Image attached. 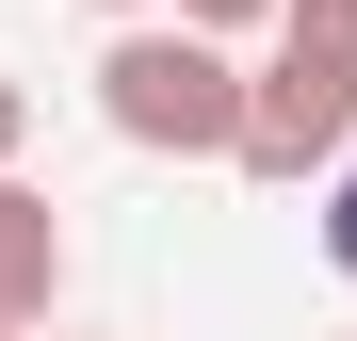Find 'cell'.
<instances>
[{"label": "cell", "instance_id": "cell-1", "mask_svg": "<svg viewBox=\"0 0 357 341\" xmlns=\"http://www.w3.org/2000/svg\"><path fill=\"white\" fill-rule=\"evenodd\" d=\"M98 114L130 146H178V162H227V130H244V66H227L211 33H178V17H130L98 49Z\"/></svg>", "mask_w": 357, "mask_h": 341}, {"label": "cell", "instance_id": "cell-2", "mask_svg": "<svg viewBox=\"0 0 357 341\" xmlns=\"http://www.w3.org/2000/svg\"><path fill=\"white\" fill-rule=\"evenodd\" d=\"M341 130H357V49L276 33V66L244 82V130H227V162H244V179H309V162H341Z\"/></svg>", "mask_w": 357, "mask_h": 341}, {"label": "cell", "instance_id": "cell-3", "mask_svg": "<svg viewBox=\"0 0 357 341\" xmlns=\"http://www.w3.org/2000/svg\"><path fill=\"white\" fill-rule=\"evenodd\" d=\"M49 293H66V227H49V195L33 179H0V325H49Z\"/></svg>", "mask_w": 357, "mask_h": 341}, {"label": "cell", "instance_id": "cell-4", "mask_svg": "<svg viewBox=\"0 0 357 341\" xmlns=\"http://www.w3.org/2000/svg\"><path fill=\"white\" fill-rule=\"evenodd\" d=\"M260 17H276V0H178V33H211V49H227V33H260Z\"/></svg>", "mask_w": 357, "mask_h": 341}, {"label": "cell", "instance_id": "cell-5", "mask_svg": "<svg viewBox=\"0 0 357 341\" xmlns=\"http://www.w3.org/2000/svg\"><path fill=\"white\" fill-rule=\"evenodd\" d=\"M276 33H325V49H357V0H276Z\"/></svg>", "mask_w": 357, "mask_h": 341}, {"label": "cell", "instance_id": "cell-6", "mask_svg": "<svg viewBox=\"0 0 357 341\" xmlns=\"http://www.w3.org/2000/svg\"><path fill=\"white\" fill-rule=\"evenodd\" d=\"M17 146H33V82L0 66V179H17Z\"/></svg>", "mask_w": 357, "mask_h": 341}, {"label": "cell", "instance_id": "cell-7", "mask_svg": "<svg viewBox=\"0 0 357 341\" xmlns=\"http://www.w3.org/2000/svg\"><path fill=\"white\" fill-rule=\"evenodd\" d=\"M325 260L357 276V179H325Z\"/></svg>", "mask_w": 357, "mask_h": 341}, {"label": "cell", "instance_id": "cell-8", "mask_svg": "<svg viewBox=\"0 0 357 341\" xmlns=\"http://www.w3.org/2000/svg\"><path fill=\"white\" fill-rule=\"evenodd\" d=\"M98 17H146V0H98Z\"/></svg>", "mask_w": 357, "mask_h": 341}, {"label": "cell", "instance_id": "cell-9", "mask_svg": "<svg viewBox=\"0 0 357 341\" xmlns=\"http://www.w3.org/2000/svg\"><path fill=\"white\" fill-rule=\"evenodd\" d=\"M0 341H17V325H0Z\"/></svg>", "mask_w": 357, "mask_h": 341}]
</instances>
